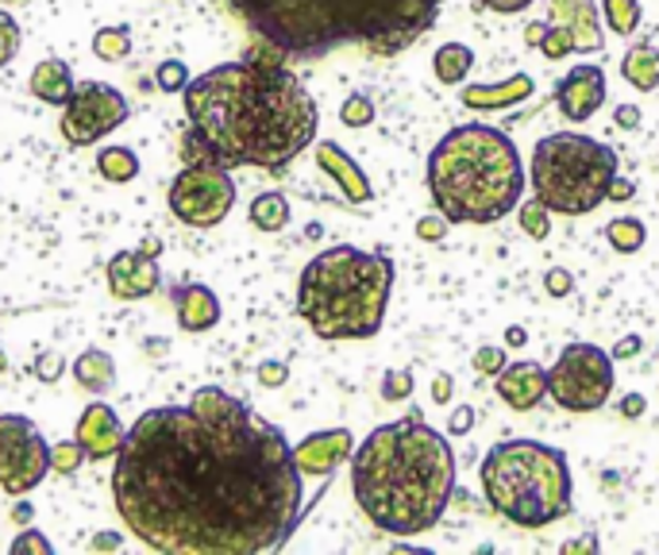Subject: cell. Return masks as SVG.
Returning a JSON list of instances; mask_svg holds the SVG:
<instances>
[{
    "label": "cell",
    "mask_w": 659,
    "mask_h": 555,
    "mask_svg": "<svg viewBox=\"0 0 659 555\" xmlns=\"http://www.w3.org/2000/svg\"><path fill=\"white\" fill-rule=\"evenodd\" d=\"M113 494L123 524L174 555L274 552L305 509L282 428L220 386L139 416L116 451Z\"/></svg>",
    "instance_id": "cell-1"
},
{
    "label": "cell",
    "mask_w": 659,
    "mask_h": 555,
    "mask_svg": "<svg viewBox=\"0 0 659 555\" xmlns=\"http://www.w3.org/2000/svg\"><path fill=\"white\" fill-rule=\"evenodd\" d=\"M181 97L189 116L181 151L189 163L285 170L317 139V101L297 74L267 58L212 66Z\"/></svg>",
    "instance_id": "cell-2"
},
{
    "label": "cell",
    "mask_w": 659,
    "mask_h": 555,
    "mask_svg": "<svg viewBox=\"0 0 659 555\" xmlns=\"http://www.w3.org/2000/svg\"><path fill=\"white\" fill-rule=\"evenodd\" d=\"M351 491L375 529L390 536L428 532L456 494V451L421 413L401 416L358 444Z\"/></svg>",
    "instance_id": "cell-3"
},
{
    "label": "cell",
    "mask_w": 659,
    "mask_h": 555,
    "mask_svg": "<svg viewBox=\"0 0 659 555\" xmlns=\"http://www.w3.org/2000/svg\"><path fill=\"white\" fill-rule=\"evenodd\" d=\"M259 43L290 58H320L340 47L401 55L436 24L444 0H228Z\"/></svg>",
    "instance_id": "cell-4"
},
{
    "label": "cell",
    "mask_w": 659,
    "mask_h": 555,
    "mask_svg": "<svg viewBox=\"0 0 659 555\" xmlns=\"http://www.w3.org/2000/svg\"><path fill=\"white\" fill-rule=\"evenodd\" d=\"M428 189L448 224L502 221L525 193L517 143L490 123L451 128L428 155Z\"/></svg>",
    "instance_id": "cell-5"
},
{
    "label": "cell",
    "mask_w": 659,
    "mask_h": 555,
    "mask_svg": "<svg viewBox=\"0 0 659 555\" xmlns=\"http://www.w3.org/2000/svg\"><path fill=\"white\" fill-rule=\"evenodd\" d=\"M393 262L351 244L328 247L302 270L297 312L320 340H366L386 320Z\"/></svg>",
    "instance_id": "cell-6"
},
{
    "label": "cell",
    "mask_w": 659,
    "mask_h": 555,
    "mask_svg": "<svg viewBox=\"0 0 659 555\" xmlns=\"http://www.w3.org/2000/svg\"><path fill=\"white\" fill-rule=\"evenodd\" d=\"M482 491L505 521L540 529L570 513V463L540 440H502L482 459Z\"/></svg>",
    "instance_id": "cell-7"
},
{
    "label": "cell",
    "mask_w": 659,
    "mask_h": 555,
    "mask_svg": "<svg viewBox=\"0 0 659 555\" xmlns=\"http://www.w3.org/2000/svg\"><path fill=\"white\" fill-rule=\"evenodd\" d=\"M613 178H617L613 147L590 135H578V131H555V135L540 139L532 151V193L552 213H595L610 197Z\"/></svg>",
    "instance_id": "cell-8"
},
{
    "label": "cell",
    "mask_w": 659,
    "mask_h": 555,
    "mask_svg": "<svg viewBox=\"0 0 659 555\" xmlns=\"http://www.w3.org/2000/svg\"><path fill=\"white\" fill-rule=\"evenodd\" d=\"M548 393L570 413H595L613 393V359L595 343H567L548 370Z\"/></svg>",
    "instance_id": "cell-9"
},
{
    "label": "cell",
    "mask_w": 659,
    "mask_h": 555,
    "mask_svg": "<svg viewBox=\"0 0 659 555\" xmlns=\"http://www.w3.org/2000/svg\"><path fill=\"white\" fill-rule=\"evenodd\" d=\"M236 204L228 170L212 163H189L170 186V213L189 228H216Z\"/></svg>",
    "instance_id": "cell-10"
},
{
    "label": "cell",
    "mask_w": 659,
    "mask_h": 555,
    "mask_svg": "<svg viewBox=\"0 0 659 555\" xmlns=\"http://www.w3.org/2000/svg\"><path fill=\"white\" fill-rule=\"evenodd\" d=\"M50 471V448L39 428L20 413L0 416V491L27 494L35 491Z\"/></svg>",
    "instance_id": "cell-11"
},
{
    "label": "cell",
    "mask_w": 659,
    "mask_h": 555,
    "mask_svg": "<svg viewBox=\"0 0 659 555\" xmlns=\"http://www.w3.org/2000/svg\"><path fill=\"white\" fill-rule=\"evenodd\" d=\"M128 120V101L108 82H82L66 101L62 139L73 147H90Z\"/></svg>",
    "instance_id": "cell-12"
},
{
    "label": "cell",
    "mask_w": 659,
    "mask_h": 555,
    "mask_svg": "<svg viewBox=\"0 0 659 555\" xmlns=\"http://www.w3.org/2000/svg\"><path fill=\"white\" fill-rule=\"evenodd\" d=\"M555 101L567 120L582 123L605 105V74L602 66H575L560 85H555Z\"/></svg>",
    "instance_id": "cell-13"
},
{
    "label": "cell",
    "mask_w": 659,
    "mask_h": 555,
    "mask_svg": "<svg viewBox=\"0 0 659 555\" xmlns=\"http://www.w3.org/2000/svg\"><path fill=\"white\" fill-rule=\"evenodd\" d=\"M158 267L155 255L146 251H120L108 262V290L120 302H139V297H151L158 290Z\"/></svg>",
    "instance_id": "cell-14"
},
{
    "label": "cell",
    "mask_w": 659,
    "mask_h": 555,
    "mask_svg": "<svg viewBox=\"0 0 659 555\" xmlns=\"http://www.w3.org/2000/svg\"><path fill=\"white\" fill-rule=\"evenodd\" d=\"M552 24L563 27L570 35V47L578 55H590V50H602V20H598L595 0H552Z\"/></svg>",
    "instance_id": "cell-15"
},
{
    "label": "cell",
    "mask_w": 659,
    "mask_h": 555,
    "mask_svg": "<svg viewBox=\"0 0 659 555\" xmlns=\"http://www.w3.org/2000/svg\"><path fill=\"white\" fill-rule=\"evenodd\" d=\"M548 393V370L540 363H509L497 370V398L517 413H529L532 405H540V398Z\"/></svg>",
    "instance_id": "cell-16"
},
{
    "label": "cell",
    "mask_w": 659,
    "mask_h": 555,
    "mask_svg": "<svg viewBox=\"0 0 659 555\" xmlns=\"http://www.w3.org/2000/svg\"><path fill=\"white\" fill-rule=\"evenodd\" d=\"M78 444L85 448V456L90 459H113L116 451L123 448V428H120V421H116V413H113V405H90L85 409L82 416H78Z\"/></svg>",
    "instance_id": "cell-17"
},
{
    "label": "cell",
    "mask_w": 659,
    "mask_h": 555,
    "mask_svg": "<svg viewBox=\"0 0 659 555\" xmlns=\"http://www.w3.org/2000/svg\"><path fill=\"white\" fill-rule=\"evenodd\" d=\"M351 456V433L348 428H332V433H313L293 448V459L302 467V474H332L343 459Z\"/></svg>",
    "instance_id": "cell-18"
},
{
    "label": "cell",
    "mask_w": 659,
    "mask_h": 555,
    "mask_svg": "<svg viewBox=\"0 0 659 555\" xmlns=\"http://www.w3.org/2000/svg\"><path fill=\"white\" fill-rule=\"evenodd\" d=\"M317 166L336 181V186H340V193L348 197V201H355V204L370 201V181H366V174L358 170V166L351 163L348 155H343L340 143L325 139V143L317 147Z\"/></svg>",
    "instance_id": "cell-19"
},
{
    "label": "cell",
    "mask_w": 659,
    "mask_h": 555,
    "mask_svg": "<svg viewBox=\"0 0 659 555\" xmlns=\"http://www.w3.org/2000/svg\"><path fill=\"white\" fill-rule=\"evenodd\" d=\"M174 305H178V324H181V332H209V328L220 320V302H216V294H212L209 286H197V282L181 286L178 294H174Z\"/></svg>",
    "instance_id": "cell-20"
},
{
    "label": "cell",
    "mask_w": 659,
    "mask_h": 555,
    "mask_svg": "<svg viewBox=\"0 0 659 555\" xmlns=\"http://www.w3.org/2000/svg\"><path fill=\"white\" fill-rule=\"evenodd\" d=\"M525 97H532L529 74H513L505 85H471V90H463V105L482 108V113H497V108H509Z\"/></svg>",
    "instance_id": "cell-21"
},
{
    "label": "cell",
    "mask_w": 659,
    "mask_h": 555,
    "mask_svg": "<svg viewBox=\"0 0 659 555\" xmlns=\"http://www.w3.org/2000/svg\"><path fill=\"white\" fill-rule=\"evenodd\" d=\"M73 74L70 66L62 62V58H47V62H39L32 70V93L43 101V105H66V101L73 97Z\"/></svg>",
    "instance_id": "cell-22"
},
{
    "label": "cell",
    "mask_w": 659,
    "mask_h": 555,
    "mask_svg": "<svg viewBox=\"0 0 659 555\" xmlns=\"http://www.w3.org/2000/svg\"><path fill=\"white\" fill-rule=\"evenodd\" d=\"M621 78L640 93L659 90V50L651 47V43L628 47V55L621 58Z\"/></svg>",
    "instance_id": "cell-23"
},
{
    "label": "cell",
    "mask_w": 659,
    "mask_h": 555,
    "mask_svg": "<svg viewBox=\"0 0 659 555\" xmlns=\"http://www.w3.org/2000/svg\"><path fill=\"white\" fill-rule=\"evenodd\" d=\"M73 378H78V386L90 393H108L116 382V363L108 352H101V347H90V352H82L78 359H73Z\"/></svg>",
    "instance_id": "cell-24"
},
{
    "label": "cell",
    "mask_w": 659,
    "mask_h": 555,
    "mask_svg": "<svg viewBox=\"0 0 659 555\" xmlns=\"http://www.w3.org/2000/svg\"><path fill=\"white\" fill-rule=\"evenodd\" d=\"M432 66H436V78L444 85H459L467 74H471L474 50L463 47V43H444V47L436 50V58H432Z\"/></svg>",
    "instance_id": "cell-25"
},
{
    "label": "cell",
    "mask_w": 659,
    "mask_h": 555,
    "mask_svg": "<svg viewBox=\"0 0 659 555\" xmlns=\"http://www.w3.org/2000/svg\"><path fill=\"white\" fill-rule=\"evenodd\" d=\"M251 224L259 232H282L290 224V201L282 193H259L251 201Z\"/></svg>",
    "instance_id": "cell-26"
},
{
    "label": "cell",
    "mask_w": 659,
    "mask_h": 555,
    "mask_svg": "<svg viewBox=\"0 0 659 555\" xmlns=\"http://www.w3.org/2000/svg\"><path fill=\"white\" fill-rule=\"evenodd\" d=\"M605 239H610L613 251L621 255H633L644 247V239H648V228H644L640 221H633V216H617V221L605 224Z\"/></svg>",
    "instance_id": "cell-27"
},
{
    "label": "cell",
    "mask_w": 659,
    "mask_h": 555,
    "mask_svg": "<svg viewBox=\"0 0 659 555\" xmlns=\"http://www.w3.org/2000/svg\"><path fill=\"white\" fill-rule=\"evenodd\" d=\"M97 170L105 181H131L139 174V158L128 147H105L97 155Z\"/></svg>",
    "instance_id": "cell-28"
},
{
    "label": "cell",
    "mask_w": 659,
    "mask_h": 555,
    "mask_svg": "<svg viewBox=\"0 0 659 555\" xmlns=\"http://www.w3.org/2000/svg\"><path fill=\"white\" fill-rule=\"evenodd\" d=\"M93 55H97L101 62H120V58H128L131 55L128 27H101V32L93 35Z\"/></svg>",
    "instance_id": "cell-29"
},
{
    "label": "cell",
    "mask_w": 659,
    "mask_h": 555,
    "mask_svg": "<svg viewBox=\"0 0 659 555\" xmlns=\"http://www.w3.org/2000/svg\"><path fill=\"white\" fill-rule=\"evenodd\" d=\"M605 24L613 27L617 35H633L640 27V0H602Z\"/></svg>",
    "instance_id": "cell-30"
},
{
    "label": "cell",
    "mask_w": 659,
    "mask_h": 555,
    "mask_svg": "<svg viewBox=\"0 0 659 555\" xmlns=\"http://www.w3.org/2000/svg\"><path fill=\"white\" fill-rule=\"evenodd\" d=\"M548 213H552V209H548L544 201H537V197H532V201H525L521 204V228H525V236L548 239V232H552V221H548Z\"/></svg>",
    "instance_id": "cell-31"
},
{
    "label": "cell",
    "mask_w": 659,
    "mask_h": 555,
    "mask_svg": "<svg viewBox=\"0 0 659 555\" xmlns=\"http://www.w3.org/2000/svg\"><path fill=\"white\" fill-rule=\"evenodd\" d=\"M82 459H85V448L78 440H73V444H58V448H50V471L73 474L78 467H82Z\"/></svg>",
    "instance_id": "cell-32"
},
{
    "label": "cell",
    "mask_w": 659,
    "mask_h": 555,
    "mask_svg": "<svg viewBox=\"0 0 659 555\" xmlns=\"http://www.w3.org/2000/svg\"><path fill=\"white\" fill-rule=\"evenodd\" d=\"M155 82L163 93H181L189 85V74H186V66L178 62V58H166L163 66L155 70Z\"/></svg>",
    "instance_id": "cell-33"
},
{
    "label": "cell",
    "mask_w": 659,
    "mask_h": 555,
    "mask_svg": "<svg viewBox=\"0 0 659 555\" xmlns=\"http://www.w3.org/2000/svg\"><path fill=\"white\" fill-rule=\"evenodd\" d=\"M340 120L348 123V128H366V123L375 120V105H370V97H348L340 108Z\"/></svg>",
    "instance_id": "cell-34"
},
{
    "label": "cell",
    "mask_w": 659,
    "mask_h": 555,
    "mask_svg": "<svg viewBox=\"0 0 659 555\" xmlns=\"http://www.w3.org/2000/svg\"><path fill=\"white\" fill-rule=\"evenodd\" d=\"M20 50V24L9 16V12H0V66H9Z\"/></svg>",
    "instance_id": "cell-35"
},
{
    "label": "cell",
    "mask_w": 659,
    "mask_h": 555,
    "mask_svg": "<svg viewBox=\"0 0 659 555\" xmlns=\"http://www.w3.org/2000/svg\"><path fill=\"white\" fill-rule=\"evenodd\" d=\"M409 393H413V375H405V370H393V375H386V382H383V398L386 401H405Z\"/></svg>",
    "instance_id": "cell-36"
},
{
    "label": "cell",
    "mask_w": 659,
    "mask_h": 555,
    "mask_svg": "<svg viewBox=\"0 0 659 555\" xmlns=\"http://www.w3.org/2000/svg\"><path fill=\"white\" fill-rule=\"evenodd\" d=\"M540 50H544L548 58H563V55H570V35L563 32V27H555V24H548V35H544V43H540Z\"/></svg>",
    "instance_id": "cell-37"
},
{
    "label": "cell",
    "mask_w": 659,
    "mask_h": 555,
    "mask_svg": "<svg viewBox=\"0 0 659 555\" xmlns=\"http://www.w3.org/2000/svg\"><path fill=\"white\" fill-rule=\"evenodd\" d=\"M24 552H35V555H50V540L39 536L35 529L20 532L16 540H12V555H24Z\"/></svg>",
    "instance_id": "cell-38"
},
{
    "label": "cell",
    "mask_w": 659,
    "mask_h": 555,
    "mask_svg": "<svg viewBox=\"0 0 659 555\" xmlns=\"http://www.w3.org/2000/svg\"><path fill=\"white\" fill-rule=\"evenodd\" d=\"M502 367H505L502 347H482V352H474V370H479V375H497Z\"/></svg>",
    "instance_id": "cell-39"
},
{
    "label": "cell",
    "mask_w": 659,
    "mask_h": 555,
    "mask_svg": "<svg viewBox=\"0 0 659 555\" xmlns=\"http://www.w3.org/2000/svg\"><path fill=\"white\" fill-rule=\"evenodd\" d=\"M548 294L552 297H567L570 290H575V278H570V270H563V267H555V270H548Z\"/></svg>",
    "instance_id": "cell-40"
},
{
    "label": "cell",
    "mask_w": 659,
    "mask_h": 555,
    "mask_svg": "<svg viewBox=\"0 0 659 555\" xmlns=\"http://www.w3.org/2000/svg\"><path fill=\"white\" fill-rule=\"evenodd\" d=\"M444 224H448V216H424L421 224H416V236L428 239V244H436V239H444Z\"/></svg>",
    "instance_id": "cell-41"
},
{
    "label": "cell",
    "mask_w": 659,
    "mask_h": 555,
    "mask_svg": "<svg viewBox=\"0 0 659 555\" xmlns=\"http://www.w3.org/2000/svg\"><path fill=\"white\" fill-rule=\"evenodd\" d=\"M35 375H39L43 382H55V378L62 375V355L47 352V355H43L39 363H35Z\"/></svg>",
    "instance_id": "cell-42"
},
{
    "label": "cell",
    "mask_w": 659,
    "mask_h": 555,
    "mask_svg": "<svg viewBox=\"0 0 659 555\" xmlns=\"http://www.w3.org/2000/svg\"><path fill=\"white\" fill-rule=\"evenodd\" d=\"M613 120H617V128H621V131L640 128V108H636V105H621L617 113H613Z\"/></svg>",
    "instance_id": "cell-43"
},
{
    "label": "cell",
    "mask_w": 659,
    "mask_h": 555,
    "mask_svg": "<svg viewBox=\"0 0 659 555\" xmlns=\"http://www.w3.org/2000/svg\"><path fill=\"white\" fill-rule=\"evenodd\" d=\"M490 12H502V16H509V12H525L529 4H537V0H482Z\"/></svg>",
    "instance_id": "cell-44"
},
{
    "label": "cell",
    "mask_w": 659,
    "mask_h": 555,
    "mask_svg": "<svg viewBox=\"0 0 659 555\" xmlns=\"http://www.w3.org/2000/svg\"><path fill=\"white\" fill-rule=\"evenodd\" d=\"M259 382L262 386H282L285 382V363H262V367H259Z\"/></svg>",
    "instance_id": "cell-45"
},
{
    "label": "cell",
    "mask_w": 659,
    "mask_h": 555,
    "mask_svg": "<svg viewBox=\"0 0 659 555\" xmlns=\"http://www.w3.org/2000/svg\"><path fill=\"white\" fill-rule=\"evenodd\" d=\"M451 390H456V382H451V375H439L436 382H432V398H436L439 405H448V401H451Z\"/></svg>",
    "instance_id": "cell-46"
},
{
    "label": "cell",
    "mask_w": 659,
    "mask_h": 555,
    "mask_svg": "<svg viewBox=\"0 0 659 555\" xmlns=\"http://www.w3.org/2000/svg\"><path fill=\"white\" fill-rule=\"evenodd\" d=\"M636 193V186L628 178H613V186H610V201H628V197Z\"/></svg>",
    "instance_id": "cell-47"
},
{
    "label": "cell",
    "mask_w": 659,
    "mask_h": 555,
    "mask_svg": "<svg viewBox=\"0 0 659 555\" xmlns=\"http://www.w3.org/2000/svg\"><path fill=\"white\" fill-rule=\"evenodd\" d=\"M613 355H617V359H633V355H640V335H625Z\"/></svg>",
    "instance_id": "cell-48"
},
{
    "label": "cell",
    "mask_w": 659,
    "mask_h": 555,
    "mask_svg": "<svg viewBox=\"0 0 659 555\" xmlns=\"http://www.w3.org/2000/svg\"><path fill=\"white\" fill-rule=\"evenodd\" d=\"M471 421H474V409H459L456 416H451V433H467V428H471Z\"/></svg>",
    "instance_id": "cell-49"
},
{
    "label": "cell",
    "mask_w": 659,
    "mask_h": 555,
    "mask_svg": "<svg viewBox=\"0 0 659 555\" xmlns=\"http://www.w3.org/2000/svg\"><path fill=\"white\" fill-rule=\"evenodd\" d=\"M621 413H625V416H640L644 413V398H640V393H628V398L621 401Z\"/></svg>",
    "instance_id": "cell-50"
},
{
    "label": "cell",
    "mask_w": 659,
    "mask_h": 555,
    "mask_svg": "<svg viewBox=\"0 0 659 555\" xmlns=\"http://www.w3.org/2000/svg\"><path fill=\"white\" fill-rule=\"evenodd\" d=\"M544 35H548V24H529V27H525V43H529V47H540V43H544Z\"/></svg>",
    "instance_id": "cell-51"
},
{
    "label": "cell",
    "mask_w": 659,
    "mask_h": 555,
    "mask_svg": "<svg viewBox=\"0 0 659 555\" xmlns=\"http://www.w3.org/2000/svg\"><path fill=\"white\" fill-rule=\"evenodd\" d=\"M12 517H16L20 524H24V521H32V506H24V501H20V506L12 509Z\"/></svg>",
    "instance_id": "cell-52"
},
{
    "label": "cell",
    "mask_w": 659,
    "mask_h": 555,
    "mask_svg": "<svg viewBox=\"0 0 659 555\" xmlns=\"http://www.w3.org/2000/svg\"><path fill=\"white\" fill-rule=\"evenodd\" d=\"M505 335H509L513 347H517V343H525V328H509V332H505Z\"/></svg>",
    "instance_id": "cell-53"
},
{
    "label": "cell",
    "mask_w": 659,
    "mask_h": 555,
    "mask_svg": "<svg viewBox=\"0 0 659 555\" xmlns=\"http://www.w3.org/2000/svg\"><path fill=\"white\" fill-rule=\"evenodd\" d=\"M0 4H27V0H0Z\"/></svg>",
    "instance_id": "cell-54"
},
{
    "label": "cell",
    "mask_w": 659,
    "mask_h": 555,
    "mask_svg": "<svg viewBox=\"0 0 659 555\" xmlns=\"http://www.w3.org/2000/svg\"><path fill=\"white\" fill-rule=\"evenodd\" d=\"M4 367H9V359H4V352H0V370H4Z\"/></svg>",
    "instance_id": "cell-55"
}]
</instances>
